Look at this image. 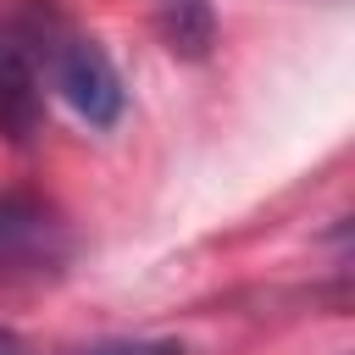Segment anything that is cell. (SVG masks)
Masks as SVG:
<instances>
[{
    "label": "cell",
    "mask_w": 355,
    "mask_h": 355,
    "mask_svg": "<svg viewBox=\"0 0 355 355\" xmlns=\"http://www.w3.org/2000/svg\"><path fill=\"white\" fill-rule=\"evenodd\" d=\"M33 55L50 67V83L55 94L89 122V128H111L128 105V89H122V72L111 67V55L83 39V33H55L44 44H33Z\"/></svg>",
    "instance_id": "obj_1"
},
{
    "label": "cell",
    "mask_w": 355,
    "mask_h": 355,
    "mask_svg": "<svg viewBox=\"0 0 355 355\" xmlns=\"http://www.w3.org/2000/svg\"><path fill=\"white\" fill-rule=\"evenodd\" d=\"M72 261V227L33 194H0V283H39Z\"/></svg>",
    "instance_id": "obj_2"
},
{
    "label": "cell",
    "mask_w": 355,
    "mask_h": 355,
    "mask_svg": "<svg viewBox=\"0 0 355 355\" xmlns=\"http://www.w3.org/2000/svg\"><path fill=\"white\" fill-rule=\"evenodd\" d=\"M39 122V55L22 39H0V128L28 139Z\"/></svg>",
    "instance_id": "obj_3"
},
{
    "label": "cell",
    "mask_w": 355,
    "mask_h": 355,
    "mask_svg": "<svg viewBox=\"0 0 355 355\" xmlns=\"http://www.w3.org/2000/svg\"><path fill=\"white\" fill-rule=\"evenodd\" d=\"M155 28H161L166 50H172V55H189V61L216 44V17H211L205 0H161Z\"/></svg>",
    "instance_id": "obj_4"
},
{
    "label": "cell",
    "mask_w": 355,
    "mask_h": 355,
    "mask_svg": "<svg viewBox=\"0 0 355 355\" xmlns=\"http://www.w3.org/2000/svg\"><path fill=\"white\" fill-rule=\"evenodd\" d=\"M83 355H189V349L172 344V338H116V344H94V349H83Z\"/></svg>",
    "instance_id": "obj_5"
}]
</instances>
